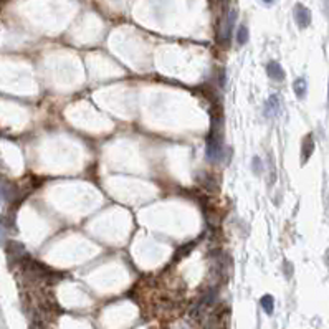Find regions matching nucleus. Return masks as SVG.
I'll list each match as a JSON object with an SVG mask.
<instances>
[{
  "label": "nucleus",
  "instance_id": "obj_2",
  "mask_svg": "<svg viewBox=\"0 0 329 329\" xmlns=\"http://www.w3.org/2000/svg\"><path fill=\"white\" fill-rule=\"evenodd\" d=\"M280 113V101H278V96L276 94H272L270 98L267 100L265 103V109H263V114L267 116V118H275V116H278Z\"/></svg>",
  "mask_w": 329,
  "mask_h": 329
},
{
  "label": "nucleus",
  "instance_id": "obj_9",
  "mask_svg": "<svg viewBox=\"0 0 329 329\" xmlns=\"http://www.w3.org/2000/svg\"><path fill=\"white\" fill-rule=\"evenodd\" d=\"M251 169H253V172L258 174V176L263 172V164H261L260 157H253V160H251Z\"/></svg>",
  "mask_w": 329,
  "mask_h": 329
},
{
  "label": "nucleus",
  "instance_id": "obj_5",
  "mask_svg": "<svg viewBox=\"0 0 329 329\" xmlns=\"http://www.w3.org/2000/svg\"><path fill=\"white\" fill-rule=\"evenodd\" d=\"M293 91H294V94L298 96L300 100L305 98L306 93H308V83H306V80H305V78L294 80V83H293Z\"/></svg>",
  "mask_w": 329,
  "mask_h": 329
},
{
  "label": "nucleus",
  "instance_id": "obj_4",
  "mask_svg": "<svg viewBox=\"0 0 329 329\" xmlns=\"http://www.w3.org/2000/svg\"><path fill=\"white\" fill-rule=\"evenodd\" d=\"M314 152V139L311 134H308V136L303 139V144H301V162L305 164L306 160L313 156Z\"/></svg>",
  "mask_w": 329,
  "mask_h": 329
},
{
  "label": "nucleus",
  "instance_id": "obj_13",
  "mask_svg": "<svg viewBox=\"0 0 329 329\" xmlns=\"http://www.w3.org/2000/svg\"><path fill=\"white\" fill-rule=\"evenodd\" d=\"M327 98H329V94H327Z\"/></svg>",
  "mask_w": 329,
  "mask_h": 329
},
{
  "label": "nucleus",
  "instance_id": "obj_7",
  "mask_svg": "<svg viewBox=\"0 0 329 329\" xmlns=\"http://www.w3.org/2000/svg\"><path fill=\"white\" fill-rule=\"evenodd\" d=\"M235 20H237V12L232 10L230 14H228V18H227V27H225V40H228V42H230L232 31H234Z\"/></svg>",
  "mask_w": 329,
  "mask_h": 329
},
{
  "label": "nucleus",
  "instance_id": "obj_1",
  "mask_svg": "<svg viewBox=\"0 0 329 329\" xmlns=\"http://www.w3.org/2000/svg\"><path fill=\"white\" fill-rule=\"evenodd\" d=\"M293 14H294V20L298 23L300 28L309 27V23H311V12H309L308 7H305V5H301V4H296Z\"/></svg>",
  "mask_w": 329,
  "mask_h": 329
},
{
  "label": "nucleus",
  "instance_id": "obj_3",
  "mask_svg": "<svg viewBox=\"0 0 329 329\" xmlns=\"http://www.w3.org/2000/svg\"><path fill=\"white\" fill-rule=\"evenodd\" d=\"M267 75H268V78H272L273 81L285 80V72H283L281 64L278 61H270L267 64Z\"/></svg>",
  "mask_w": 329,
  "mask_h": 329
},
{
  "label": "nucleus",
  "instance_id": "obj_10",
  "mask_svg": "<svg viewBox=\"0 0 329 329\" xmlns=\"http://www.w3.org/2000/svg\"><path fill=\"white\" fill-rule=\"evenodd\" d=\"M322 4H324V12H326V15L329 17V0H322Z\"/></svg>",
  "mask_w": 329,
  "mask_h": 329
},
{
  "label": "nucleus",
  "instance_id": "obj_6",
  "mask_svg": "<svg viewBox=\"0 0 329 329\" xmlns=\"http://www.w3.org/2000/svg\"><path fill=\"white\" fill-rule=\"evenodd\" d=\"M260 305H261L263 311H265L267 314H272V313H273V309H275V298H273L272 294H265V296H261Z\"/></svg>",
  "mask_w": 329,
  "mask_h": 329
},
{
  "label": "nucleus",
  "instance_id": "obj_12",
  "mask_svg": "<svg viewBox=\"0 0 329 329\" xmlns=\"http://www.w3.org/2000/svg\"><path fill=\"white\" fill-rule=\"evenodd\" d=\"M263 2H265V4H273L275 0H263Z\"/></svg>",
  "mask_w": 329,
  "mask_h": 329
},
{
  "label": "nucleus",
  "instance_id": "obj_11",
  "mask_svg": "<svg viewBox=\"0 0 329 329\" xmlns=\"http://www.w3.org/2000/svg\"><path fill=\"white\" fill-rule=\"evenodd\" d=\"M324 261H326V265L329 267V248L326 250V255H324Z\"/></svg>",
  "mask_w": 329,
  "mask_h": 329
},
{
  "label": "nucleus",
  "instance_id": "obj_8",
  "mask_svg": "<svg viewBox=\"0 0 329 329\" xmlns=\"http://www.w3.org/2000/svg\"><path fill=\"white\" fill-rule=\"evenodd\" d=\"M248 38H250V31L248 28L245 27V25H242V27H238V31H237V40L240 45H245L248 42Z\"/></svg>",
  "mask_w": 329,
  "mask_h": 329
}]
</instances>
